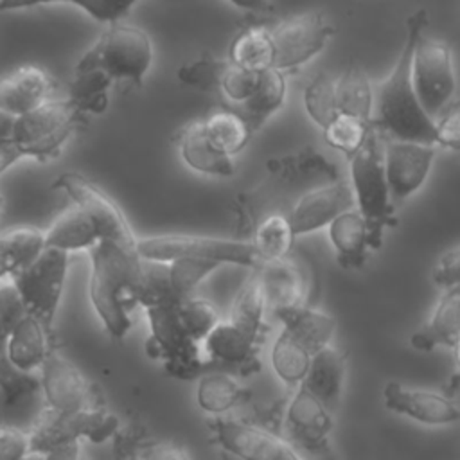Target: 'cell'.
Masks as SVG:
<instances>
[{
	"label": "cell",
	"mask_w": 460,
	"mask_h": 460,
	"mask_svg": "<svg viewBox=\"0 0 460 460\" xmlns=\"http://www.w3.org/2000/svg\"><path fill=\"white\" fill-rule=\"evenodd\" d=\"M149 338L146 341L147 356L160 361L164 370L178 379H198L207 370L203 345L194 341L183 331L176 304H158L146 307Z\"/></svg>",
	"instance_id": "obj_8"
},
{
	"label": "cell",
	"mask_w": 460,
	"mask_h": 460,
	"mask_svg": "<svg viewBox=\"0 0 460 460\" xmlns=\"http://www.w3.org/2000/svg\"><path fill=\"white\" fill-rule=\"evenodd\" d=\"M304 108L307 117L322 129L340 115L336 104V75L320 72L304 88Z\"/></svg>",
	"instance_id": "obj_40"
},
{
	"label": "cell",
	"mask_w": 460,
	"mask_h": 460,
	"mask_svg": "<svg viewBox=\"0 0 460 460\" xmlns=\"http://www.w3.org/2000/svg\"><path fill=\"white\" fill-rule=\"evenodd\" d=\"M453 359H455V367H453V372L444 386V394H447L451 397L460 390V340L453 347Z\"/></svg>",
	"instance_id": "obj_54"
},
{
	"label": "cell",
	"mask_w": 460,
	"mask_h": 460,
	"mask_svg": "<svg viewBox=\"0 0 460 460\" xmlns=\"http://www.w3.org/2000/svg\"><path fill=\"white\" fill-rule=\"evenodd\" d=\"M435 144L460 151V99H453L435 120Z\"/></svg>",
	"instance_id": "obj_48"
},
{
	"label": "cell",
	"mask_w": 460,
	"mask_h": 460,
	"mask_svg": "<svg viewBox=\"0 0 460 460\" xmlns=\"http://www.w3.org/2000/svg\"><path fill=\"white\" fill-rule=\"evenodd\" d=\"M113 83L115 81L102 70H74L66 99L83 117L101 115L108 108L110 88Z\"/></svg>",
	"instance_id": "obj_37"
},
{
	"label": "cell",
	"mask_w": 460,
	"mask_h": 460,
	"mask_svg": "<svg viewBox=\"0 0 460 460\" xmlns=\"http://www.w3.org/2000/svg\"><path fill=\"white\" fill-rule=\"evenodd\" d=\"M25 314L27 309L14 282L11 279L0 280V352H4L9 334Z\"/></svg>",
	"instance_id": "obj_46"
},
{
	"label": "cell",
	"mask_w": 460,
	"mask_h": 460,
	"mask_svg": "<svg viewBox=\"0 0 460 460\" xmlns=\"http://www.w3.org/2000/svg\"><path fill=\"white\" fill-rule=\"evenodd\" d=\"M138 460H190L189 451L172 440H151L140 435L137 442Z\"/></svg>",
	"instance_id": "obj_50"
},
{
	"label": "cell",
	"mask_w": 460,
	"mask_h": 460,
	"mask_svg": "<svg viewBox=\"0 0 460 460\" xmlns=\"http://www.w3.org/2000/svg\"><path fill=\"white\" fill-rule=\"evenodd\" d=\"M273 316H277V320L282 323V329L296 338L304 347H307L313 356L332 345L336 320L334 316L313 305L279 309L273 313Z\"/></svg>",
	"instance_id": "obj_28"
},
{
	"label": "cell",
	"mask_w": 460,
	"mask_h": 460,
	"mask_svg": "<svg viewBox=\"0 0 460 460\" xmlns=\"http://www.w3.org/2000/svg\"><path fill=\"white\" fill-rule=\"evenodd\" d=\"M142 270L144 261L129 257L108 241H101L90 252L88 296L102 329L115 340L126 338L131 329Z\"/></svg>",
	"instance_id": "obj_2"
},
{
	"label": "cell",
	"mask_w": 460,
	"mask_h": 460,
	"mask_svg": "<svg viewBox=\"0 0 460 460\" xmlns=\"http://www.w3.org/2000/svg\"><path fill=\"white\" fill-rule=\"evenodd\" d=\"M201 120L210 142L230 158L239 155L253 137L246 120L237 110H216L205 115Z\"/></svg>",
	"instance_id": "obj_38"
},
{
	"label": "cell",
	"mask_w": 460,
	"mask_h": 460,
	"mask_svg": "<svg viewBox=\"0 0 460 460\" xmlns=\"http://www.w3.org/2000/svg\"><path fill=\"white\" fill-rule=\"evenodd\" d=\"M138 253L147 262H172L178 259H194L214 262L217 266H243L255 270L261 259L250 239L232 237H208V235H146L138 241Z\"/></svg>",
	"instance_id": "obj_6"
},
{
	"label": "cell",
	"mask_w": 460,
	"mask_h": 460,
	"mask_svg": "<svg viewBox=\"0 0 460 460\" xmlns=\"http://www.w3.org/2000/svg\"><path fill=\"white\" fill-rule=\"evenodd\" d=\"M347 374V359L343 350L329 345L316 352L311 359L309 372L300 386L316 395L327 408L336 411L340 406Z\"/></svg>",
	"instance_id": "obj_27"
},
{
	"label": "cell",
	"mask_w": 460,
	"mask_h": 460,
	"mask_svg": "<svg viewBox=\"0 0 460 460\" xmlns=\"http://www.w3.org/2000/svg\"><path fill=\"white\" fill-rule=\"evenodd\" d=\"M0 354H2V352H0Z\"/></svg>",
	"instance_id": "obj_57"
},
{
	"label": "cell",
	"mask_w": 460,
	"mask_h": 460,
	"mask_svg": "<svg viewBox=\"0 0 460 460\" xmlns=\"http://www.w3.org/2000/svg\"><path fill=\"white\" fill-rule=\"evenodd\" d=\"M350 189L359 214L365 217L372 250H379L385 232L397 223L385 169V138L372 129L365 146L349 160Z\"/></svg>",
	"instance_id": "obj_4"
},
{
	"label": "cell",
	"mask_w": 460,
	"mask_h": 460,
	"mask_svg": "<svg viewBox=\"0 0 460 460\" xmlns=\"http://www.w3.org/2000/svg\"><path fill=\"white\" fill-rule=\"evenodd\" d=\"M32 455L29 429L0 424V460H27Z\"/></svg>",
	"instance_id": "obj_49"
},
{
	"label": "cell",
	"mask_w": 460,
	"mask_h": 460,
	"mask_svg": "<svg viewBox=\"0 0 460 460\" xmlns=\"http://www.w3.org/2000/svg\"><path fill=\"white\" fill-rule=\"evenodd\" d=\"M413 83L422 110L437 120L456 90L453 54L446 41L426 34L419 38L413 52Z\"/></svg>",
	"instance_id": "obj_11"
},
{
	"label": "cell",
	"mask_w": 460,
	"mask_h": 460,
	"mask_svg": "<svg viewBox=\"0 0 460 460\" xmlns=\"http://www.w3.org/2000/svg\"><path fill=\"white\" fill-rule=\"evenodd\" d=\"M329 241L334 248L336 261L343 270H359L372 252L370 232L365 217L358 208H350L338 216L329 226Z\"/></svg>",
	"instance_id": "obj_25"
},
{
	"label": "cell",
	"mask_w": 460,
	"mask_h": 460,
	"mask_svg": "<svg viewBox=\"0 0 460 460\" xmlns=\"http://www.w3.org/2000/svg\"><path fill=\"white\" fill-rule=\"evenodd\" d=\"M268 311L270 309L262 293L259 273L257 270H250L248 277L243 280L230 304V313L226 320L237 325L241 331L248 332L250 336L262 340Z\"/></svg>",
	"instance_id": "obj_33"
},
{
	"label": "cell",
	"mask_w": 460,
	"mask_h": 460,
	"mask_svg": "<svg viewBox=\"0 0 460 460\" xmlns=\"http://www.w3.org/2000/svg\"><path fill=\"white\" fill-rule=\"evenodd\" d=\"M52 79L36 65H22L0 79V110L22 117L50 99Z\"/></svg>",
	"instance_id": "obj_21"
},
{
	"label": "cell",
	"mask_w": 460,
	"mask_h": 460,
	"mask_svg": "<svg viewBox=\"0 0 460 460\" xmlns=\"http://www.w3.org/2000/svg\"><path fill=\"white\" fill-rule=\"evenodd\" d=\"M2 210H4V198H2V194H0V214H2Z\"/></svg>",
	"instance_id": "obj_55"
},
{
	"label": "cell",
	"mask_w": 460,
	"mask_h": 460,
	"mask_svg": "<svg viewBox=\"0 0 460 460\" xmlns=\"http://www.w3.org/2000/svg\"><path fill=\"white\" fill-rule=\"evenodd\" d=\"M255 270L271 314L279 309L313 305V273L298 257L262 262Z\"/></svg>",
	"instance_id": "obj_19"
},
{
	"label": "cell",
	"mask_w": 460,
	"mask_h": 460,
	"mask_svg": "<svg viewBox=\"0 0 460 460\" xmlns=\"http://www.w3.org/2000/svg\"><path fill=\"white\" fill-rule=\"evenodd\" d=\"M313 354L288 331H280L270 350V363L275 376L288 386L298 388L311 367Z\"/></svg>",
	"instance_id": "obj_36"
},
{
	"label": "cell",
	"mask_w": 460,
	"mask_h": 460,
	"mask_svg": "<svg viewBox=\"0 0 460 460\" xmlns=\"http://www.w3.org/2000/svg\"><path fill=\"white\" fill-rule=\"evenodd\" d=\"M120 429V419L108 408L95 404L70 413L43 408L34 424L29 428V433L32 455L45 456L47 453L65 446H81L83 442L102 444L115 440Z\"/></svg>",
	"instance_id": "obj_7"
},
{
	"label": "cell",
	"mask_w": 460,
	"mask_h": 460,
	"mask_svg": "<svg viewBox=\"0 0 460 460\" xmlns=\"http://www.w3.org/2000/svg\"><path fill=\"white\" fill-rule=\"evenodd\" d=\"M336 104L340 113L372 122L374 88L359 65L350 63L336 75Z\"/></svg>",
	"instance_id": "obj_34"
},
{
	"label": "cell",
	"mask_w": 460,
	"mask_h": 460,
	"mask_svg": "<svg viewBox=\"0 0 460 460\" xmlns=\"http://www.w3.org/2000/svg\"><path fill=\"white\" fill-rule=\"evenodd\" d=\"M178 153L181 162L194 172L212 178H228L235 172L234 158L221 153L210 142L201 119L181 128L178 133Z\"/></svg>",
	"instance_id": "obj_23"
},
{
	"label": "cell",
	"mask_w": 460,
	"mask_h": 460,
	"mask_svg": "<svg viewBox=\"0 0 460 460\" xmlns=\"http://www.w3.org/2000/svg\"><path fill=\"white\" fill-rule=\"evenodd\" d=\"M334 27L322 11H305L279 20L271 27L275 47L273 68L280 72L296 70L323 50Z\"/></svg>",
	"instance_id": "obj_12"
},
{
	"label": "cell",
	"mask_w": 460,
	"mask_h": 460,
	"mask_svg": "<svg viewBox=\"0 0 460 460\" xmlns=\"http://www.w3.org/2000/svg\"><path fill=\"white\" fill-rule=\"evenodd\" d=\"M428 25L426 9L406 18V38L392 72L374 90L372 129L386 140L435 144V120L422 110L413 83V52Z\"/></svg>",
	"instance_id": "obj_1"
},
{
	"label": "cell",
	"mask_w": 460,
	"mask_h": 460,
	"mask_svg": "<svg viewBox=\"0 0 460 460\" xmlns=\"http://www.w3.org/2000/svg\"><path fill=\"white\" fill-rule=\"evenodd\" d=\"M460 340V284L446 288L429 318L410 336V343L417 350H435L447 347L453 350Z\"/></svg>",
	"instance_id": "obj_22"
},
{
	"label": "cell",
	"mask_w": 460,
	"mask_h": 460,
	"mask_svg": "<svg viewBox=\"0 0 460 460\" xmlns=\"http://www.w3.org/2000/svg\"><path fill=\"white\" fill-rule=\"evenodd\" d=\"M431 280L444 289L460 284V244L438 257L431 270Z\"/></svg>",
	"instance_id": "obj_51"
},
{
	"label": "cell",
	"mask_w": 460,
	"mask_h": 460,
	"mask_svg": "<svg viewBox=\"0 0 460 460\" xmlns=\"http://www.w3.org/2000/svg\"><path fill=\"white\" fill-rule=\"evenodd\" d=\"M176 311L187 336L201 345L212 329L221 322L217 307L210 300L196 295L178 302Z\"/></svg>",
	"instance_id": "obj_43"
},
{
	"label": "cell",
	"mask_w": 460,
	"mask_h": 460,
	"mask_svg": "<svg viewBox=\"0 0 460 460\" xmlns=\"http://www.w3.org/2000/svg\"><path fill=\"white\" fill-rule=\"evenodd\" d=\"M228 66V58L217 56H201L192 61H187L176 70L180 83L203 90V92H219V83Z\"/></svg>",
	"instance_id": "obj_44"
},
{
	"label": "cell",
	"mask_w": 460,
	"mask_h": 460,
	"mask_svg": "<svg viewBox=\"0 0 460 460\" xmlns=\"http://www.w3.org/2000/svg\"><path fill=\"white\" fill-rule=\"evenodd\" d=\"M135 2L122 0H86V2H0V13L4 11H23V9H40V7H74L86 13L92 20L113 25L124 22V18L133 11Z\"/></svg>",
	"instance_id": "obj_39"
},
{
	"label": "cell",
	"mask_w": 460,
	"mask_h": 460,
	"mask_svg": "<svg viewBox=\"0 0 460 460\" xmlns=\"http://www.w3.org/2000/svg\"><path fill=\"white\" fill-rule=\"evenodd\" d=\"M4 172H5V171H4V165H2V160H0V176H2Z\"/></svg>",
	"instance_id": "obj_56"
},
{
	"label": "cell",
	"mask_w": 460,
	"mask_h": 460,
	"mask_svg": "<svg viewBox=\"0 0 460 460\" xmlns=\"http://www.w3.org/2000/svg\"><path fill=\"white\" fill-rule=\"evenodd\" d=\"M18 117L0 110V151L11 146L13 137H14V128H16Z\"/></svg>",
	"instance_id": "obj_53"
},
{
	"label": "cell",
	"mask_w": 460,
	"mask_h": 460,
	"mask_svg": "<svg viewBox=\"0 0 460 460\" xmlns=\"http://www.w3.org/2000/svg\"><path fill=\"white\" fill-rule=\"evenodd\" d=\"M332 428L334 411L307 388H295L284 408L286 440L296 451L304 449L307 453H322L327 451Z\"/></svg>",
	"instance_id": "obj_14"
},
{
	"label": "cell",
	"mask_w": 460,
	"mask_h": 460,
	"mask_svg": "<svg viewBox=\"0 0 460 460\" xmlns=\"http://www.w3.org/2000/svg\"><path fill=\"white\" fill-rule=\"evenodd\" d=\"M83 115L68 99L50 97L32 111L18 117L11 146L0 151L4 171L18 160H52L59 156L74 131L79 128Z\"/></svg>",
	"instance_id": "obj_3"
},
{
	"label": "cell",
	"mask_w": 460,
	"mask_h": 460,
	"mask_svg": "<svg viewBox=\"0 0 460 460\" xmlns=\"http://www.w3.org/2000/svg\"><path fill=\"white\" fill-rule=\"evenodd\" d=\"M295 239L288 214L279 210L262 216L253 226L250 237L261 264L289 257Z\"/></svg>",
	"instance_id": "obj_35"
},
{
	"label": "cell",
	"mask_w": 460,
	"mask_h": 460,
	"mask_svg": "<svg viewBox=\"0 0 460 460\" xmlns=\"http://www.w3.org/2000/svg\"><path fill=\"white\" fill-rule=\"evenodd\" d=\"M262 340L250 336L228 320H221L203 341V352L208 365L219 367L230 374H253L259 370V350Z\"/></svg>",
	"instance_id": "obj_20"
},
{
	"label": "cell",
	"mask_w": 460,
	"mask_h": 460,
	"mask_svg": "<svg viewBox=\"0 0 460 460\" xmlns=\"http://www.w3.org/2000/svg\"><path fill=\"white\" fill-rule=\"evenodd\" d=\"M383 404L388 411L426 426L460 422V404L444 392L388 381L383 386Z\"/></svg>",
	"instance_id": "obj_16"
},
{
	"label": "cell",
	"mask_w": 460,
	"mask_h": 460,
	"mask_svg": "<svg viewBox=\"0 0 460 460\" xmlns=\"http://www.w3.org/2000/svg\"><path fill=\"white\" fill-rule=\"evenodd\" d=\"M433 160L435 146L385 138V169L395 210L424 185Z\"/></svg>",
	"instance_id": "obj_17"
},
{
	"label": "cell",
	"mask_w": 460,
	"mask_h": 460,
	"mask_svg": "<svg viewBox=\"0 0 460 460\" xmlns=\"http://www.w3.org/2000/svg\"><path fill=\"white\" fill-rule=\"evenodd\" d=\"M217 268L214 262L194 261V259H178L165 264V279L167 289L172 302H181L189 296H194L196 288L210 277Z\"/></svg>",
	"instance_id": "obj_41"
},
{
	"label": "cell",
	"mask_w": 460,
	"mask_h": 460,
	"mask_svg": "<svg viewBox=\"0 0 460 460\" xmlns=\"http://www.w3.org/2000/svg\"><path fill=\"white\" fill-rule=\"evenodd\" d=\"M196 404L214 419L225 417L246 399L239 379L226 370H207L196 381Z\"/></svg>",
	"instance_id": "obj_29"
},
{
	"label": "cell",
	"mask_w": 460,
	"mask_h": 460,
	"mask_svg": "<svg viewBox=\"0 0 460 460\" xmlns=\"http://www.w3.org/2000/svg\"><path fill=\"white\" fill-rule=\"evenodd\" d=\"M228 61L250 72H266L275 65V47L271 27L246 25L241 29L228 49Z\"/></svg>",
	"instance_id": "obj_31"
},
{
	"label": "cell",
	"mask_w": 460,
	"mask_h": 460,
	"mask_svg": "<svg viewBox=\"0 0 460 460\" xmlns=\"http://www.w3.org/2000/svg\"><path fill=\"white\" fill-rule=\"evenodd\" d=\"M140 438L138 429L128 428L120 429V433L113 440V460H138L137 456V442Z\"/></svg>",
	"instance_id": "obj_52"
},
{
	"label": "cell",
	"mask_w": 460,
	"mask_h": 460,
	"mask_svg": "<svg viewBox=\"0 0 460 460\" xmlns=\"http://www.w3.org/2000/svg\"><path fill=\"white\" fill-rule=\"evenodd\" d=\"M40 383L47 410L70 413L97 404L90 381L58 347L45 359Z\"/></svg>",
	"instance_id": "obj_15"
},
{
	"label": "cell",
	"mask_w": 460,
	"mask_h": 460,
	"mask_svg": "<svg viewBox=\"0 0 460 460\" xmlns=\"http://www.w3.org/2000/svg\"><path fill=\"white\" fill-rule=\"evenodd\" d=\"M370 133H372L370 122L361 120L358 117L343 115V113H340L336 119L329 122L327 128H323L325 142L336 151L343 153L347 160H350L365 146Z\"/></svg>",
	"instance_id": "obj_42"
},
{
	"label": "cell",
	"mask_w": 460,
	"mask_h": 460,
	"mask_svg": "<svg viewBox=\"0 0 460 460\" xmlns=\"http://www.w3.org/2000/svg\"><path fill=\"white\" fill-rule=\"evenodd\" d=\"M214 442L234 460H304L279 433L241 419H212Z\"/></svg>",
	"instance_id": "obj_13"
},
{
	"label": "cell",
	"mask_w": 460,
	"mask_h": 460,
	"mask_svg": "<svg viewBox=\"0 0 460 460\" xmlns=\"http://www.w3.org/2000/svg\"><path fill=\"white\" fill-rule=\"evenodd\" d=\"M356 208L350 183L343 178L311 189L298 196L286 210L295 237L327 228L338 216Z\"/></svg>",
	"instance_id": "obj_18"
},
{
	"label": "cell",
	"mask_w": 460,
	"mask_h": 460,
	"mask_svg": "<svg viewBox=\"0 0 460 460\" xmlns=\"http://www.w3.org/2000/svg\"><path fill=\"white\" fill-rule=\"evenodd\" d=\"M52 349V332H49L34 316L25 314L9 334L2 354L14 368L29 374H40Z\"/></svg>",
	"instance_id": "obj_24"
},
{
	"label": "cell",
	"mask_w": 460,
	"mask_h": 460,
	"mask_svg": "<svg viewBox=\"0 0 460 460\" xmlns=\"http://www.w3.org/2000/svg\"><path fill=\"white\" fill-rule=\"evenodd\" d=\"M286 93L288 83L284 72L270 68L261 74L252 97L237 108L253 135L284 106Z\"/></svg>",
	"instance_id": "obj_30"
},
{
	"label": "cell",
	"mask_w": 460,
	"mask_h": 460,
	"mask_svg": "<svg viewBox=\"0 0 460 460\" xmlns=\"http://www.w3.org/2000/svg\"><path fill=\"white\" fill-rule=\"evenodd\" d=\"M41 390L40 374H29L14 368L4 354H0V392L5 406H13L27 395Z\"/></svg>",
	"instance_id": "obj_45"
},
{
	"label": "cell",
	"mask_w": 460,
	"mask_h": 460,
	"mask_svg": "<svg viewBox=\"0 0 460 460\" xmlns=\"http://www.w3.org/2000/svg\"><path fill=\"white\" fill-rule=\"evenodd\" d=\"M261 74L239 68V66H235V65H232L228 61V66H226V70H225V74L221 77V83H219V92H221V95L225 99L232 101L239 108L255 92V88L259 84Z\"/></svg>",
	"instance_id": "obj_47"
},
{
	"label": "cell",
	"mask_w": 460,
	"mask_h": 460,
	"mask_svg": "<svg viewBox=\"0 0 460 460\" xmlns=\"http://www.w3.org/2000/svg\"><path fill=\"white\" fill-rule=\"evenodd\" d=\"M54 190L65 192L74 205L81 207L95 221L101 239L119 246L129 257L142 261L138 253L140 237L135 234L119 203L99 185L79 172H63L52 181Z\"/></svg>",
	"instance_id": "obj_9"
},
{
	"label": "cell",
	"mask_w": 460,
	"mask_h": 460,
	"mask_svg": "<svg viewBox=\"0 0 460 460\" xmlns=\"http://www.w3.org/2000/svg\"><path fill=\"white\" fill-rule=\"evenodd\" d=\"M153 65V41L149 34L133 23L119 22L95 40L79 58L74 70H102L113 81H128L140 86Z\"/></svg>",
	"instance_id": "obj_5"
},
{
	"label": "cell",
	"mask_w": 460,
	"mask_h": 460,
	"mask_svg": "<svg viewBox=\"0 0 460 460\" xmlns=\"http://www.w3.org/2000/svg\"><path fill=\"white\" fill-rule=\"evenodd\" d=\"M45 250V230L32 226L0 234V280L14 279Z\"/></svg>",
	"instance_id": "obj_32"
},
{
	"label": "cell",
	"mask_w": 460,
	"mask_h": 460,
	"mask_svg": "<svg viewBox=\"0 0 460 460\" xmlns=\"http://www.w3.org/2000/svg\"><path fill=\"white\" fill-rule=\"evenodd\" d=\"M70 255L45 246L34 262L11 279L25 304L27 314L34 316L52 332L61 305Z\"/></svg>",
	"instance_id": "obj_10"
},
{
	"label": "cell",
	"mask_w": 460,
	"mask_h": 460,
	"mask_svg": "<svg viewBox=\"0 0 460 460\" xmlns=\"http://www.w3.org/2000/svg\"><path fill=\"white\" fill-rule=\"evenodd\" d=\"M101 241L95 221L74 203L45 228V246L61 250L68 255L84 250L90 253Z\"/></svg>",
	"instance_id": "obj_26"
}]
</instances>
